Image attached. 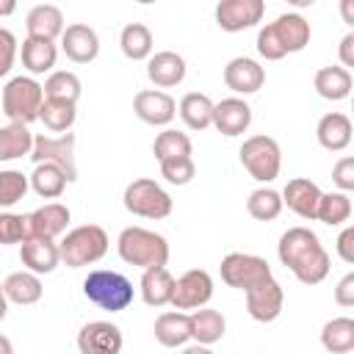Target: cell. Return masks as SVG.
Masks as SVG:
<instances>
[{"mask_svg":"<svg viewBox=\"0 0 354 354\" xmlns=\"http://www.w3.org/2000/svg\"><path fill=\"white\" fill-rule=\"evenodd\" d=\"M30 147H33V133L28 130V124L8 122L0 127V163L30 155Z\"/></svg>","mask_w":354,"mask_h":354,"instance_id":"obj_34","label":"cell"},{"mask_svg":"<svg viewBox=\"0 0 354 354\" xmlns=\"http://www.w3.org/2000/svg\"><path fill=\"white\" fill-rule=\"evenodd\" d=\"M224 83L230 91L235 94H254L263 88L266 83V69L254 61V58H246V55H238L232 58L227 66H224Z\"/></svg>","mask_w":354,"mask_h":354,"instance_id":"obj_18","label":"cell"},{"mask_svg":"<svg viewBox=\"0 0 354 354\" xmlns=\"http://www.w3.org/2000/svg\"><path fill=\"white\" fill-rule=\"evenodd\" d=\"M116 252L127 266L141 271L169 263V241L147 227H124L116 238Z\"/></svg>","mask_w":354,"mask_h":354,"instance_id":"obj_2","label":"cell"},{"mask_svg":"<svg viewBox=\"0 0 354 354\" xmlns=\"http://www.w3.org/2000/svg\"><path fill=\"white\" fill-rule=\"evenodd\" d=\"M210 124L227 138L243 136L252 124V108L241 97H227L221 102H213V122Z\"/></svg>","mask_w":354,"mask_h":354,"instance_id":"obj_17","label":"cell"},{"mask_svg":"<svg viewBox=\"0 0 354 354\" xmlns=\"http://www.w3.org/2000/svg\"><path fill=\"white\" fill-rule=\"evenodd\" d=\"M257 53H260V58H266V61H282V58H285V50L279 47V41H277V36L271 33L268 25H263V28L257 30Z\"/></svg>","mask_w":354,"mask_h":354,"instance_id":"obj_44","label":"cell"},{"mask_svg":"<svg viewBox=\"0 0 354 354\" xmlns=\"http://www.w3.org/2000/svg\"><path fill=\"white\" fill-rule=\"evenodd\" d=\"M83 293L91 304H97L100 310L108 313H122L133 304V282L119 274V271H108V268H94L88 271V277L83 279Z\"/></svg>","mask_w":354,"mask_h":354,"instance_id":"obj_4","label":"cell"},{"mask_svg":"<svg viewBox=\"0 0 354 354\" xmlns=\"http://www.w3.org/2000/svg\"><path fill=\"white\" fill-rule=\"evenodd\" d=\"M315 218L324 221L326 227L346 224V221L351 218V196H348V191H329V194H321L318 207H315Z\"/></svg>","mask_w":354,"mask_h":354,"instance_id":"obj_37","label":"cell"},{"mask_svg":"<svg viewBox=\"0 0 354 354\" xmlns=\"http://www.w3.org/2000/svg\"><path fill=\"white\" fill-rule=\"evenodd\" d=\"M227 321L218 310H207V307H196L191 313V340H196L199 346H213L224 337Z\"/></svg>","mask_w":354,"mask_h":354,"instance_id":"obj_31","label":"cell"},{"mask_svg":"<svg viewBox=\"0 0 354 354\" xmlns=\"http://www.w3.org/2000/svg\"><path fill=\"white\" fill-rule=\"evenodd\" d=\"M30 235L28 230V216L22 213H0V246H11V243H22Z\"/></svg>","mask_w":354,"mask_h":354,"instance_id":"obj_43","label":"cell"},{"mask_svg":"<svg viewBox=\"0 0 354 354\" xmlns=\"http://www.w3.org/2000/svg\"><path fill=\"white\" fill-rule=\"evenodd\" d=\"M28 183H30L33 194H39L41 199H58V196L66 191L69 177H66V171H64L61 166H55V163H36V169H33L30 177H28Z\"/></svg>","mask_w":354,"mask_h":354,"instance_id":"obj_30","label":"cell"},{"mask_svg":"<svg viewBox=\"0 0 354 354\" xmlns=\"http://www.w3.org/2000/svg\"><path fill=\"white\" fill-rule=\"evenodd\" d=\"M243 296H246V313L254 321H260V324L277 321L279 313H282V307H285V290H282V285L274 277L266 279V282H257V285L246 288Z\"/></svg>","mask_w":354,"mask_h":354,"instance_id":"obj_11","label":"cell"},{"mask_svg":"<svg viewBox=\"0 0 354 354\" xmlns=\"http://www.w3.org/2000/svg\"><path fill=\"white\" fill-rule=\"evenodd\" d=\"M133 111L141 122H147L152 127H166L177 116V102L171 94H166L160 88H144L133 97Z\"/></svg>","mask_w":354,"mask_h":354,"instance_id":"obj_13","label":"cell"},{"mask_svg":"<svg viewBox=\"0 0 354 354\" xmlns=\"http://www.w3.org/2000/svg\"><path fill=\"white\" fill-rule=\"evenodd\" d=\"M41 279L39 274L33 271H14L3 279V293L11 304H19V307H28V304H36L41 299Z\"/></svg>","mask_w":354,"mask_h":354,"instance_id":"obj_29","label":"cell"},{"mask_svg":"<svg viewBox=\"0 0 354 354\" xmlns=\"http://www.w3.org/2000/svg\"><path fill=\"white\" fill-rule=\"evenodd\" d=\"M14 351V346H11V340L6 337V335H0V354H11Z\"/></svg>","mask_w":354,"mask_h":354,"instance_id":"obj_52","label":"cell"},{"mask_svg":"<svg viewBox=\"0 0 354 354\" xmlns=\"http://www.w3.org/2000/svg\"><path fill=\"white\" fill-rule=\"evenodd\" d=\"M141 299L144 304L149 307H163L171 301V293H174V277L166 266H155V268H144L141 274Z\"/></svg>","mask_w":354,"mask_h":354,"instance_id":"obj_25","label":"cell"},{"mask_svg":"<svg viewBox=\"0 0 354 354\" xmlns=\"http://www.w3.org/2000/svg\"><path fill=\"white\" fill-rule=\"evenodd\" d=\"M321 346L332 354H346L354 348V318L340 315L324 324L321 329Z\"/></svg>","mask_w":354,"mask_h":354,"instance_id":"obj_36","label":"cell"},{"mask_svg":"<svg viewBox=\"0 0 354 354\" xmlns=\"http://www.w3.org/2000/svg\"><path fill=\"white\" fill-rule=\"evenodd\" d=\"M41 88H44V97H58V100H72V102H77L80 91H83L80 77L75 72H66V69L50 72Z\"/></svg>","mask_w":354,"mask_h":354,"instance_id":"obj_39","label":"cell"},{"mask_svg":"<svg viewBox=\"0 0 354 354\" xmlns=\"http://www.w3.org/2000/svg\"><path fill=\"white\" fill-rule=\"evenodd\" d=\"M122 343V329L111 321H88L77 332V348L83 354H119Z\"/></svg>","mask_w":354,"mask_h":354,"instance_id":"obj_14","label":"cell"},{"mask_svg":"<svg viewBox=\"0 0 354 354\" xmlns=\"http://www.w3.org/2000/svg\"><path fill=\"white\" fill-rule=\"evenodd\" d=\"M191 138L180 130H171L166 127L163 133L155 136V144H152V152L158 160H166V158H180V155H191Z\"/></svg>","mask_w":354,"mask_h":354,"instance_id":"obj_40","label":"cell"},{"mask_svg":"<svg viewBox=\"0 0 354 354\" xmlns=\"http://www.w3.org/2000/svg\"><path fill=\"white\" fill-rule=\"evenodd\" d=\"M210 299H213V277L205 268H191L174 279V293L169 304L174 310H196L205 307Z\"/></svg>","mask_w":354,"mask_h":354,"instance_id":"obj_10","label":"cell"},{"mask_svg":"<svg viewBox=\"0 0 354 354\" xmlns=\"http://www.w3.org/2000/svg\"><path fill=\"white\" fill-rule=\"evenodd\" d=\"M177 113H180V119L188 130H205L213 122V100L202 91H188L180 100Z\"/></svg>","mask_w":354,"mask_h":354,"instance_id":"obj_32","label":"cell"},{"mask_svg":"<svg viewBox=\"0 0 354 354\" xmlns=\"http://www.w3.org/2000/svg\"><path fill=\"white\" fill-rule=\"evenodd\" d=\"M8 315V299H6V293L0 290V321Z\"/></svg>","mask_w":354,"mask_h":354,"instance_id":"obj_53","label":"cell"},{"mask_svg":"<svg viewBox=\"0 0 354 354\" xmlns=\"http://www.w3.org/2000/svg\"><path fill=\"white\" fill-rule=\"evenodd\" d=\"M335 301H337L340 307H354V274H351V271L337 282V288H335Z\"/></svg>","mask_w":354,"mask_h":354,"instance_id":"obj_48","label":"cell"},{"mask_svg":"<svg viewBox=\"0 0 354 354\" xmlns=\"http://www.w3.org/2000/svg\"><path fill=\"white\" fill-rule=\"evenodd\" d=\"M266 14V0H218L216 25L227 33H241L254 28Z\"/></svg>","mask_w":354,"mask_h":354,"instance_id":"obj_12","label":"cell"},{"mask_svg":"<svg viewBox=\"0 0 354 354\" xmlns=\"http://www.w3.org/2000/svg\"><path fill=\"white\" fill-rule=\"evenodd\" d=\"M25 28H28V36L55 41V39L64 33V14H61L58 6L39 3V6H33V8L28 11V17H25Z\"/></svg>","mask_w":354,"mask_h":354,"instance_id":"obj_26","label":"cell"},{"mask_svg":"<svg viewBox=\"0 0 354 354\" xmlns=\"http://www.w3.org/2000/svg\"><path fill=\"white\" fill-rule=\"evenodd\" d=\"M160 163V177L171 185H188L196 174V163L191 155H180V158H166V160H158Z\"/></svg>","mask_w":354,"mask_h":354,"instance_id":"obj_42","label":"cell"},{"mask_svg":"<svg viewBox=\"0 0 354 354\" xmlns=\"http://www.w3.org/2000/svg\"><path fill=\"white\" fill-rule=\"evenodd\" d=\"M155 340L166 348H180L191 340V315L183 310H169L155 318Z\"/></svg>","mask_w":354,"mask_h":354,"instance_id":"obj_24","label":"cell"},{"mask_svg":"<svg viewBox=\"0 0 354 354\" xmlns=\"http://www.w3.org/2000/svg\"><path fill=\"white\" fill-rule=\"evenodd\" d=\"M19 260L28 271L33 274H53L61 266V254H58V243L55 238H41V235H28L19 243Z\"/></svg>","mask_w":354,"mask_h":354,"instance_id":"obj_16","label":"cell"},{"mask_svg":"<svg viewBox=\"0 0 354 354\" xmlns=\"http://www.w3.org/2000/svg\"><path fill=\"white\" fill-rule=\"evenodd\" d=\"M17 11V0H0V17H11Z\"/></svg>","mask_w":354,"mask_h":354,"instance_id":"obj_51","label":"cell"},{"mask_svg":"<svg viewBox=\"0 0 354 354\" xmlns=\"http://www.w3.org/2000/svg\"><path fill=\"white\" fill-rule=\"evenodd\" d=\"M271 266L266 257H257V254H246V252H230L224 260H221V279L224 285L230 288H238V290H246L257 282H266L271 279Z\"/></svg>","mask_w":354,"mask_h":354,"instance_id":"obj_8","label":"cell"},{"mask_svg":"<svg viewBox=\"0 0 354 354\" xmlns=\"http://www.w3.org/2000/svg\"><path fill=\"white\" fill-rule=\"evenodd\" d=\"M0 290H3V282H0Z\"/></svg>","mask_w":354,"mask_h":354,"instance_id":"obj_56","label":"cell"},{"mask_svg":"<svg viewBox=\"0 0 354 354\" xmlns=\"http://www.w3.org/2000/svg\"><path fill=\"white\" fill-rule=\"evenodd\" d=\"M332 183L340 191H354V158L343 155L335 166H332Z\"/></svg>","mask_w":354,"mask_h":354,"instance_id":"obj_46","label":"cell"},{"mask_svg":"<svg viewBox=\"0 0 354 354\" xmlns=\"http://www.w3.org/2000/svg\"><path fill=\"white\" fill-rule=\"evenodd\" d=\"M19 58H22V66L30 75H44V72H53L55 58H58V47L50 39L25 36V41L19 47Z\"/></svg>","mask_w":354,"mask_h":354,"instance_id":"obj_27","label":"cell"},{"mask_svg":"<svg viewBox=\"0 0 354 354\" xmlns=\"http://www.w3.org/2000/svg\"><path fill=\"white\" fill-rule=\"evenodd\" d=\"M61 50L75 64H91L100 55V36L86 22H72L61 33Z\"/></svg>","mask_w":354,"mask_h":354,"instance_id":"obj_15","label":"cell"},{"mask_svg":"<svg viewBox=\"0 0 354 354\" xmlns=\"http://www.w3.org/2000/svg\"><path fill=\"white\" fill-rule=\"evenodd\" d=\"M77 102L72 100H58V97H44L41 100V108H39V122L53 130V133H66L75 119H77Z\"/></svg>","mask_w":354,"mask_h":354,"instance_id":"obj_33","label":"cell"},{"mask_svg":"<svg viewBox=\"0 0 354 354\" xmlns=\"http://www.w3.org/2000/svg\"><path fill=\"white\" fill-rule=\"evenodd\" d=\"M340 17L348 28H354V0H340Z\"/></svg>","mask_w":354,"mask_h":354,"instance_id":"obj_50","label":"cell"},{"mask_svg":"<svg viewBox=\"0 0 354 354\" xmlns=\"http://www.w3.org/2000/svg\"><path fill=\"white\" fill-rule=\"evenodd\" d=\"M69 207L61 202H47L41 207H36L33 213H28V230L30 235H41V238H58L66 232L69 227Z\"/></svg>","mask_w":354,"mask_h":354,"instance_id":"obj_22","label":"cell"},{"mask_svg":"<svg viewBox=\"0 0 354 354\" xmlns=\"http://www.w3.org/2000/svg\"><path fill=\"white\" fill-rule=\"evenodd\" d=\"M313 86L318 91V97L329 100V102H340L351 94V86H354V77L346 66H321L313 77Z\"/></svg>","mask_w":354,"mask_h":354,"instance_id":"obj_28","label":"cell"},{"mask_svg":"<svg viewBox=\"0 0 354 354\" xmlns=\"http://www.w3.org/2000/svg\"><path fill=\"white\" fill-rule=\"evenodd\" d=\"M33 163H55L66 171L69 183L77 180V166H75V136L66 130L61 136H33V147L28 155Z\"/></svg>","mask_w":354,"mask_h":354,"instance_id":"obj_9","label":"cell"},{"mask_svg":"<svg viewBox=\"0 0 354 354\" xmlns=\"http://www.w3.org/2000/svg\"><path fill=\"white\" fill-rule=\"evenodd\" d=\"M288 6H293V8H310L315 0H285Z\"/></svg>","mask_w":354,"mask_h":354,"instance_id":"obj_54","label":"cell"},{"mask_svg":"<svg viewBox=\"0 0 354 354\" xmlns=\"http://www.w3.org/2000/svg\"><path fill=\"white\" fill-rule=\"evenodd\" d=\"M282 194L279 191H274V188H268V185H263V188H254L252 194H249V199H246V210H249V216L252 218H257V221H274L279 213H282Z\"/></svg>","mask_w":354,"mask_h":354,"instance_id":"obj_38","label":"cell"},{"mask_svg":"<svg viewBox=\"0 0 354 354\" xmlns=\"http://www.w3.org/2000/svg\"><path fill=\"white\" fill-rule=\"evenodd\" d=\"M318 199H321V188L307 177H293L282 188V205H288V210H293L299 218H307V221L315 218Z\"/></svg>","mask_w":354,"mask_h":354,"instance_id":"obj_21","label":"cell"},{"mask_svg":"<svg viewBox=\"0 0 354 354\" xmlns=\"http://www.w3.org/2000/svg\"><path fill=\"white\" fill-rule=\"evenodd\" d=\"M122 202L127 207V213L138 216V218H166L171 213V196L149 177H138L133 183H127Z\"/></svg>","mask_w":354,"mask_h":354,"instance_id":"obj_7","label":"cell"},{"mask_svg":"<svg viewBox=\"0 0 354 354\" xmlns=\"http://www.w3.org/2000/svg\"><path fill=\"white\" fill-rule=\"evenodd\" d=\"M337 55H340V66H354V30H348L343 39H340V50H337Z\"/></svg>","mask_w":354,"mask_h":354,"instance_id":"obj_49","label":"cell"},{"mask_svg":"<svg viewBox=\"0 0 354 354\" xmlns=\"http://www.w3.org/2000/svg\"><path fill=\"white\" fill-rule=\"evenodd\" d=\"M351 133H354L351 119H348L346 113H340V111L324 113V116L318 119V127H315L318 144H321L324 149H329V152H343V149L351 144Z\"/></svg>","mask_w":354,"mask_h":354,"instance_id":"obj_23","label":"cell"},{"mask_svg":"<svg viewBox=\"0 0 354 354\" xmlns=\"http://www.w3.org/2000/svg\"><path fill=\"white\" fill-rule=\"evenodd\" d=\"M268 28H271V33L277 36L279 47L285 50V55H288V53H301V50L310 44V36H313L310 22H307L301 14H296V11L279 14L274 22H268Z\"/></svg>","mask_w":354,"mask_h":354,"instance_id":"obj_19","label":"cell"},{"mask_svg":"<svg viewBox=\"0 0 354 354\" xmlns=\"http://www.w3.org/2000/svg\"><path fill=\"white\" fill-rule=\"evenodd\" d=\"M28 188H30V183L22 171L3 169L0 171V207H14L28 194Z\"/></svg>","mask_w":354,"mask_h":354,"instance_id":"obj_41","label":"cell"},{"mask_svg":"<svg viewBox=\"0 0 354 354\" xmlns=\"http://www.w3.org/2000/svg\"><path fill=\"white\" fill-rule=\"evenodd\" d=\"M185 58L174 50H160L155 55L147 58V77L158 86V88H174L185 80Z\"/></svg>","mask_w":354,"mask_h":354,"instance_id":"obj_20","label":"cell"},{"mask_svg":"<svg viewBox=\"0 0 354 354\" xmlns=\"http://www.w3.org/2000/svg\"><path fill=\"white\" fill-rule=\"evenodd\" d=\"M335 249H337V257L343 263H354V227H343V232L337 235Z\"/></svg>","mask_w":354,"mask_h":354,"instance_id":"obj_47","label":"cell"},{"mask_svg":"<svg viewBox=\"0 0 354 354\" xmlns=\"http://www.w3.org/2000/svg\"><path fill=\"white\" fill-rule=\"evenodd\" d=\"M241 163L249 171V177H254L257 183H271L279 177V166H282V149L271 136H249L241 149Z\"/></svg>","mask_w":354,"mask_h":354,"instance_id":"obj_6","label":"cell"},{"mask_svg":"<svg viewBox=\"0 0 354 354\" xmlns=\"http://www.w3.org/2000/svg\"><path fill=\"white\" fill-rule=\"evenodd\" d=\"M119 47H122L124 58H130V61H147L152 55V47H155L152 30L144 22H130L119 33Z\"/></svg>","mask_w":354,"mask_h":354,"instance_id":"obj_35","label":"cell"},{"mask_svg":"<svg viewBox=\"0 0 354 354\" xmlns=\"http://www.w3.org/2000/svg\"><path fill=\"white\" fill-rule=\"evenodd\" d=\"M41 100H44L41 83L33 80V77H28V75L11 77V80L3 86V94H0L6 119H8V122H19V124H30V122L39 119Z\"/></svg>","mask_w":354,"mask_h":354,"instance_id":"obj_5","label":"cell"},{"mask_svg":"<svg viewBox=\"0 0 354 354\" xmlns=\"http://www.w3.org/2000/svg\"><path fill=\"white\" fill-rule=\"evenodd\" d=\"M279 263L301 282V285H318L326 279L332 260L318 235L310 227H290L282 232L277 243Z\"/></svg>","mask_w":354,"mask_h":354,"instance_id":"obj_1","label":"cell"},{"mask_svg":"<svg viewBox=\"0 0 354 354\" xmlns=\"http://www.w3.org/2000/svg\"><path fill=\"white\" fill-rule=\"evenodd\" d=\"M108 243H111L108 232L100 224H80V227L64 232V238L58 241V254H61L64 266L83 268V266L102 260L108 252Z\"/></svg>","mask_w":354,"mask_h":354,"instance_id":"obj_3","label":"cell"},{"mask_svg":"<svg viewBox=\"0 0 354 354\" xmlns=\"http://www.w3.org/2000/svg\"><path fill=\"white\" fill-rule=\"evenodd\" d=\"M17 36L8 28H0V77H6L17 61Z\"/></svg>","mask_w":354,"mask_h":354,"instance_id":"obj_45","label":"cell"},{"mask_svg":"<svg viewBox=\"0 0 354 354\" xmlns=\"http://www.w3.org/2000/svg\"><path fill=\"white\" fill-rule=\"evenodd\" d=\"M136 3H141V6H149V3H155V0H136Z\"/></svg>","mask_w":354,"mask_h":354,"instance_id":"obj_55","label":"cell"}]
</instances>
